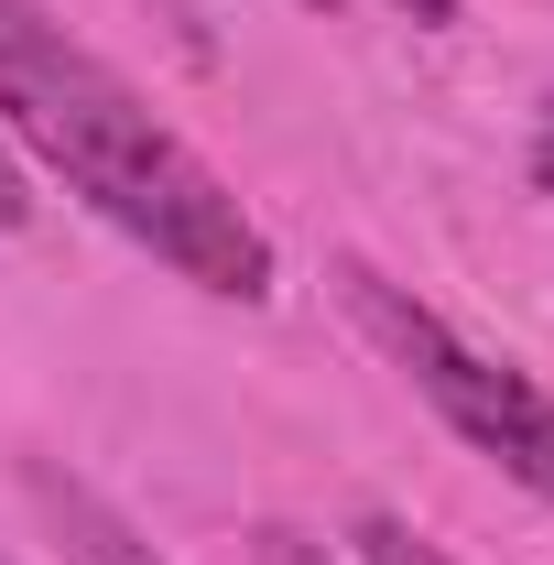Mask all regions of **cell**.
Returning a JSON list of instances; mask_svg holds the SVG:
<instances>
[{
  "mask_svg": "<svg viewBox=\"0 0 554 565\" xmlns=\"http://www.w3.org/2000/svg\"><path fill=\"white\" fill-rule=\"evenodd\" d=\"M251 555H262V565H327V544H305V533L262 522V533H251Z\"/></svg>",
  "mask_w": 554,
  "mask_h": 565,
  "instance_id": "5",
  "label": "cell"
},
{
  "mask_svg": "<svg viewBox=\"0 0 554 565\" xmlns=\"http://www.w3.org/2000/svg\"><path fill=\"white\" fill-rule=\"evenodd\" d=\"M33 500H44V522H55L66 565H174V555H152V544H141L98 490H76V479H55V468H33Z\"/></svg>",
  "mask_w": 554,
  "mask_h": 565,
  "instance_id": "3",
  "label": "cell"
},
{
  "mask_svg": "<svg viewBox=\"0 0 554 565\" xmlns=\"http://www.w3.org/2000/svg\"><path fill=\"white\" fill-rule=\"evenodd\" d=\"M338 305L359 316V338L446 414V435H457L468 457H489L500 479H522V490L554 511V403L511 370V359L468 349L424 294H403L392 273H370V262H338Z\"/></svg>",
  "mask_w": 554,
  "mask_h": 565,
  "instance_id": "2",
  "label": "cell"
},
{
  "mask_svg": "<svg viewBox=\"0 0 554 565\" xmlns=\"http://www.w3.org/2000/svg\"><path fill=\"white\" fill-rule=\"evenodd\" d=\"M403 11H414V22H457V0H403Z\"/></svg>",
  "mask_w": 554,
  "mask_h": 565,
  "instance_id": "8",
  "label": "cell"
},
{
  "mask_svg": "<svg viewBox=\"0 0 554 565\" xmlns=\"http://www.w3.org/2000/svg\"><path fill=\"white\" fill-rule=\"evenodd\" d=\"M0 141L33 152L76 207H98L120 239H141L163 273H185L217 305L273 294V228L228 196L196 141L174 131L98 44H76L44 0H0Z\"/></svg>",
  "mask_w": 554,
  "mask_h": 565,
  "instance_id": "1",
  "label": "cell"
},
{
  "mask_svg": "<svg viewBox=\"0 0 554 565\" xmlns=\"http://www.w3.org/2000/svg\"><path fill=\"white\" fill-rule=\"evenodd\" d=\"M533 185L554 196V98H544V152H533Z\"/></svg>",
  "mask_w": 554,
  "mask_h": 565,
  "instance_id": "7",
  "label": "cell"
},
{
  "mask_svg": "<svg viewBox=\"0 0 554 565\" xmlns=\"http://www.w3.org/2000/svg\"><path fill=\"white\" fill-rule=\"evenodd\" d=\"M33 217V174H22V152L0 141V228H22Z\"/></svg>",
  "mask_w": 554,
  "mask_h": 565,
  "instance_id": "6",
  "label": "cell"
},
{
  "mask_svg": "<svg viewBox=\"0 0 554 565\" xmlns=\"http://www.w3.org/2000/svg\"><path fill=\"white\" fill-rule=\"evenodd\" d=\"M359 565H457V555L424 544L414 522H359Z\"/></svg>",
  "mask_w": 554,
  "mask_h": 565,
  "instance_id": "4",
  "label": "cell"
},
{
  "mask_svg": "<svg viewBox=\"0 0 554 565\" xmlns=\"http://www.w3.org/2000/svg\"><path fill=\"white\" fill-rule=\"evenodd\" d=\"M305 11H338V0H305Z\"/></svg>",
  "mask_w": 554,
  "mask_h": 565,
  "instance_id": "9",
  "label": "cell"
}]
</instances>
